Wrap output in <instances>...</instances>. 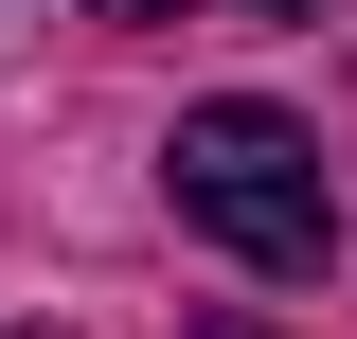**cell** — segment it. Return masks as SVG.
<instances>
[{"mask_svg": "<svg viewBox=\"0 0 357 339\" xmlns=\"http://www.w3.org/2000/svg\"><path fill=\"white\" fill-rule=\"evenodd\" d=\"M178 214L215 232L232 268H268V286H304L321 250H340V179H321V143L286 126V107H178Z\"/></svg>", "mask_w": 357, "mask_h": 339, "instance_id": "1", "label": "cell"}, {"mask_svg": "<svg viewBox=\"0 0 357 339\" xmlns=\"http://www.w3.org/2000/svg\"><path fill=\"white\" fill-rule=\"evenodd\" d=\"M250 18H321V0H250Z\"/></svg>", "mask_w": 357, "mask_h": 339, "instance_id": "2", "label": "cell"}, {"mask_svg": "<svg viewBox=\"0 0 357 339\" xmlns=\"http://www.w3.org/2000/svg\"><path fill=\"white\" fill-rule=\"evenodd\" d=\"M197 339H268V322H197Z\"/></svg>", "mask_w": 357, "mask_h": 339, "instance_id": "3", "label": "cell"}]
</instances>
